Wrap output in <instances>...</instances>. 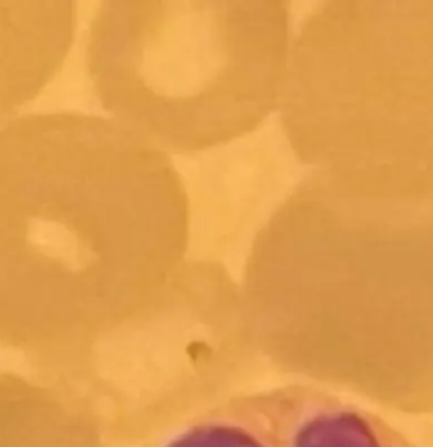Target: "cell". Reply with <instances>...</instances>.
<instances>
[{
    "mask_svg": "<svg viewBox=\"0 0 433 447\" xmlns=\"http://www.w3.org/2000/svg\"><path fill=\"white\" fill-rule=\"evenodd\" d=\"M65 410L47 387L0 374V447H66Z\"/></svg>",
    "mask_w": 433,
    "mask_h": 447,
    "instance_id": "cell-5",
    "label": "cell"
},
{
    "mask_svg": "<svg viewBox=\"0 0 433 447\" xmlns=\"http://www.w3.org/2000/svg\"><path fill=\"white\" fill-rule=\"evenodd\" d=\"M75 26L71 0L0 2V114L53 79L71 47Z\"/></svg>",
    "mask_w": 433,
    "mask_h": 447,
    "instance_id": "cell-4",
    "label": "cell"
},
{
    "mask_svg": "<svg viewBox=\"0 0 433 447\" xmlns=\"http://www.w3.org/2000/svg\"><path fill=\"white\" fill-rule=\"evenodd\" d=\"M284 0H108L85 66L114 121L190 155L252 133L278 105L289 54Z\"/></svg>",
    "mask_w": 433,
    "mask_h": 447,
    "instance_id": "cell-2",
    "label": "cell"
},
{
    "mask_svg": "<svg viewBox=\"0 0 433 447\" xmlns=\"http://www.w3.org/2000/svg\"><path fill=\"white\" fill-rule=\"evenodd\" d=\"M280 128L299 162L433 197V0H328L299 22Z\"/></svg>",
    "mask_w": 433,
    "mask_h": 447,
    "instance_id": "cell-3",
    "label": "cell"
},
{
    "mask_svg": "<svg viewBox=\"0 0 433 447\" xmlns=\"http://www.w3.org/2000/svg\"><path fill=\"white\" fill-rule=\"evenodd\" d=\"M190 232L174 162L114 120L0 122V345L49 351L79 311L176 262Z\"/></svg>",
    "mask_w": 433,
    "mask_h": 447,
    "instance_id": "cell-1",
    "label": "cell"
}]
</instances>
